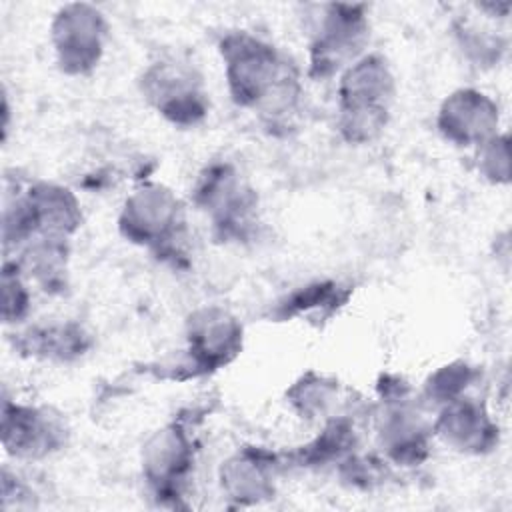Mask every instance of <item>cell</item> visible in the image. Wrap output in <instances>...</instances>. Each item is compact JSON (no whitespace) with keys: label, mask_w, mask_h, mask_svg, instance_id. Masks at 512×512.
<instances>
[{"label":"cell","mask_w":512,"mask_h":512,"mask_svg":"<svg viewBox=\"0 0 512 512\" xmlns=\"http://www.w3.org/2000/svg\"><path fill=\"white\" fill-rule=\"evenodd\" d=\"M230 100L268 126L288 122L302 102V70L290 54L248 30H228L218 40Z\"/></svg>","instance_id":"obj_1"},{"label":"cell","mask_w":512,"mask_h":512,"mask_svg":"<svg viewBox=\"0 0 512 512\" xmlns=\"http://www.w3.org/2000/svg\"><path fill=\"white\" fill-rule=\"evenodd\" d=\"M396 76L380 52H366L340 76L336 130L348 144H370L384 134L396 102Z\"/></svg>","instance_id":"obj_2"},{"label":"cell","mask_w":512,"mask_h":512,"mask_svg":"<svg viewBox=\"0 0 512 512\" xmlns=\"http://www.w3.org/2000/svg\"><path fill=\"white\" fill-rule=\"evenodd\" d=\"M84 214L78 196L64 184L32 180L4 200V256L16 254L34 238L72 240L82 228Z\"/></svg>","instance_id":"obj_3"},{"label":"cell","mask_w":512,"mask_h":512,"mask_svg":"<svg viewBox=\"0 0 512 512\" xmlns=\"http://www.w3.org/2000/svg\"><path fill=\"white\" fill-rule=\"evenodd\" d=\"M192 204L208 220L216 240L246 244L258 236L260 200L254 186L228 160L206 164L192 186Z\"/></svg>","instance_id":"obj_4"},{"label":"cell","mask_w":512,"mask_h":512,"mask_svg":"<svg viewBox=\"0 0 512 512\" xmlns=\"http://www.w3.org/2000/svg\"><path fill=\"white\" fill-rule=\"evenodd\" d=\"M186 206L166 184L144 182L122 202L118 214L120 236L164 262L184 258L188 234Z\"/></svg>","instance_id":"obj_5"},{"label":"cell","mask_w":512,"mask_h":512,"mask_svg":"<svg viewBox=\"0 0 512 512\" xmlns=\"http://www.w3.org/2000/svg\"><path fill=\"white\" fill-rule=\"evenodd\" d=\"M380 404L374 414V434L380 456L398 468H414L430 458L434 432L410 384L400 376H382Z\"/></svg>","instance_id":"obj_6"},{"label":"cell","mask_w":512,"mask_h":512,"mask_svg":"<svg viewBox=\"0 0 512 512\" xmlns=\"http://www.w3.org/2000/svg\"><path fill=\"white\" fill-rule=\"evenodd\" d=\"M370 18L366 4H314L306 12L308 78H338L366 54Z\"/></svg>","instance_id":"obj_7"},{"label":"cell","mask_w":512,"mask_h":512,"mask_svg":"<svg viewBox=\"0 0 512 512\" xmlns=\"http://www.w3.org/2000/svg\"><path fill=\"white\" fill-rule=\"evenodd\" d=\"M196 450L194 432L182 416L154 430L142 444V478L160 506H182L194 476Z\"/></svg>","instance_id":"obj_8"},{"label":"cell","mask_w":512,"mask_h":512,"mask_svg":"<svg viewBox=\"0 0 512 512\" xmlns=\"http://www.w3.org/2000/svg\"><path fill=\"white\" fill-rule=\"evenodd\" d=\"M142 100L168 124L194 128L210 112V94L204 76L178 58H158L138 76Z\"/></svg>","instance_id":"obj_9"},{"label":"cell","mask_w":512,"mask_h":512,"mask_svg":"<svg viewBox=\"0 0 512 512\" xmlns=\"http://www.w3.org/2000/svg\"><path fill=\"white\" fill-rule=\"evenodd\" d=\"M48 36L58 70L70 78H84L104 58L110 24L98 6L68 2L54 12Z\"/></svg>","instance_id":"obj_10"},{"label":"cell","mask_w":512,"mask_h":512,"mask_svg":"<svg viewBox=\"0 0 512 512\" xmlns=\"http://www.w3.org/2000/svg\"><path fill=\"white\" fill-rule=\"evenodd\" d=\"M184 340L186 348L176 372L182 370L184 380L200 378L226 368L242 354L244 326L228 308L206 304L188 314Z\"/></svg>","instance_id":"obj_11"},{"label":"cell","mask_w":512,"mask_h":512,"mask_svg":"<svg viewBox=\"0 0 512 512\" xmlns=\"http://www.w3.org/2000/svg\"><path fill=\"white\" fill-rule=\"evenodd\" d=\"M0 422L2 448L18 462H40L68 446V422L52 406L16 402L4 396Z\"/></svg>","instance_id":"obj_12"},{"label":"cell","mask_w":512,"mask_h":512,"mask_svg":"<svg viewBox=\"0 0 512 512\" xmlns=\"http://www.w3.org/2000/svg\"><path fill=\"white\" fill-rule=\"evenodd\" d=\"M286 468L288 462L282 452L242 446L222 460L218 484L234 506H256L276 496L278 478Z\"/></svg>","instance_id":"obj_13"},{"label":"cell","mask_w":512,"mask_h":512,"mask_svg":"<svg viewBox=\"0 0 512 512\" xmlns=\"http://www.w3.org/2000/svg\"><path fill=\"white\" fill-rule=\"evenodd\" d=\"M432 432L450 450L466 456H484L498 448L500 428L482 398L464 394L436 408Z\"/></svg>","instance_id":"obj_14"},{"label":"cell","mask_w":512,"mask_h":512,"mask_svg":"<svg viewBox=\"0 0 512 512\" xmlns=\"http://www.w3.org/2000/svg\"><path fill=\"white\" fill-rule=\"evenodd\" d=\"M500 108L492 96L478 88H456L440 104L436 128L458 148H478L498 134Z\"/></svg>","instance_id":"obj_15"},{"label":"cell","mask_w":512,"mask_h":512,"mask_svg":"<svg viewBox=\"0 0 512 512\" xmlns=\"http://www.w3.org/2000/svg\"><path fill=\"white\" fill-rule=\"evenodd\" d=\"M92 346L90 334L78 322L34 324L16 334V350L24 356L68 364L82 358Z\"/></svg>","instance_id":"obj_16"},{"label":"cell","mask_w":512,"mask_h":512,"mask_svg":"<svg viewBox=\"0 0 512 512\" xmlns=\"http://www.w3.org/2000/svg\"><path fill=\"white\" fill-rule=\"evenodd\" d=\"M358 430L352 414L342 412L322 422V430L298 446L292 452H286V462L300 468H328L338 466L344 458L358 450Z\"/></svg>","instance_id":"obj_17"},{"label":"cell","mask_w":512,"mask_h":512,"mask_svg":"<svg viewBox=\"0 0 512 512\" xmlns=\"http://www.w3.org/2000/svg\"><path fill=\"white\" fill-rule=\"evenodd\" d=\"M352 296V288L338 280L326 278L308 282L304 286L294 288L284 298L276 302L272 308V318L288 322L294 318L304 320H328L332 318Z\"/></svg>","instance_id":"obj_18"},{"label":"cell","mask_w":512,"mask_h":512,"mask_svg":"<svg viewBox=\"0 0 512 512\" xmlns=\"http://www.w3.org/2000/svg\"><path fill=\"white\" fill-rule=\"evenodd\" d=\"M12 258L28 282L38 284L48 294H60L66 290L70 240L56 238H34L22 246Z\"/></svg>","instance_id":"obj_19"},{"label":"cell","mask_w":512,"mask_h":512,"mask_svg":"<svg viewBox=\"0 0 512 512\" xmlns=\"http://www.w3.org/2000/svg\"><path fill=\"white\" fill-rule=\"evenodd\" d=\"M340 398H342L340 382L316 370L304 372L286 390V402L300 418H306V420L324 422L336 414H342Z\"/></svg>","instance_id":"obj_20"},{"label":"cell","mask_w":512,"mask_h":512,"mask_svg":"<svg viewBox=\"0 0 512 512\" xmlns=\"http://www.w3.org/2000/svg\"><path fill=\"white\" fill-rule=\"evenodd\" d=\"M480 380V370L464 360H456L434 370L422 388V402L428 406H442L454 398L470 394Z\"/></svg>","instance_id":"obj_21"},{"label":"cell","mask_w":512,"mask_h":512,"mask_svg":"<svg viewBox=\"0 0 512 512\" xmlns=\"http://www.w3.org/2000/svg\"><path fill=\"white\" fill-rule=\"evenodd\" d=\"M456 42L462 54L476 66H492L500 60L506 50V42L496 34V30H486L476 22L458 20L454 24Z\"/></svg>","instance_id":"obj_22"},{"label":"cell","mask_w":512,"mask_h":512,"mask_svg":"<svg viewBox=\"0 0 512 512\" xmlns=\"http://www.w3.org/2000/svg\"><path fill=\"white\" fill-rule=\"evenodd\" d=\"M32 292L28 278L12 258H4L2 264V320L4 324H20L30 314Z\"/></svg>","instance_id":"obj_23"},{"label":"cell","mask_w":512,"mask_h":512,"mask_svg":"<svg viewBox=\"0 0 512 512\" xmlns=\"http://www.w3.org/2000/svg\"><path fill=\"white\" fill-rule=\"evenodd\" d=\"M476 168L494 186L510 182V140L506 132H498L476 148Z\"/></svg>","instance_id":"obj_24"},{"label":"cell","mask_w":512,"mask_h":512,"mask_svg":"<svg viewBox=\"0 0 512 512\" xmlns=\"http://www.w3.org/2000/svg\"><path fill=\"white\" fill-rule=\"evenodd\" d=\"M32 496L34 492L20 476H16V472H10L8 468L2 470V508L4 510L32 506Z\"/></svg>","instance_id":"obj_25"}]
</instances>
